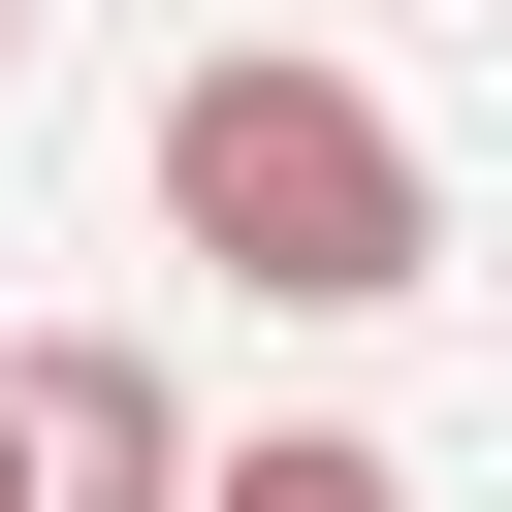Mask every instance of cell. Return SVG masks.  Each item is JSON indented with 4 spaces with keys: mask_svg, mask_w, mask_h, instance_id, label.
<instances>
[{
    "mask_svg": "<svg viewBox=\"0 0 512 512\" xmlns=\"http://www.w3.org/2000/svg\"><path fill=\"white\" fill-rule=\"evenodd\" d=\"M160 224H192L256 320H384V288H448V160H416L320 32H224V64L160 96Z\"/></svg>",
    "mask_w": 512,
    "mask_h": 512,
    "instance_id": "1",
    "label": "cell"
},
{
    "mask_svg": "<svg viewBox=\"0 0 512 512\" xmlns=\"http://www.w3.org/2000/svg\"><path fill=\"white\" fill-rule=\"evenodd\" d=\"M0 480H32V512H192L160 352H128V320H32V352H0Z\"/></svg>",
    "mask_w": 512,
    "mask_h": 512,
    "instance_id": "2",
    "label": "cell"
},
{
    "mask_svg": "<svg viewBox=\"0 0 512 512\" xmlns=\"http://www.w3.org/2000/svg\"><path fill=\"white\" fill-rule=\"evenodd\" d=\"M192 512H416V448H352V416H256V448H192Z\"/></svg>",
    "mask_w": 512,
    "mask_h": 512,
    "instance_id": "3",
    "label": "cell"
},
{
    "mask_svg": "<svg viewBox=\"0 0 512 512\" xmlns=\"http://www.w3.org/2000/svg\"><path fill=\"white\" fill-rule=\"evenodd\" d=\"M0 64H32V0H0Z\"/></svg>",
    "mask_w": 512,
    "mask_h": 512,
    "instance_id": "4",
    "label": "cell"
},
{
    "mask_svg": "<svg viewBox=\"0 0 512 512\" xmlns=\"http://www.w3.org/2000/svg\"><path fill=\"white\" fill-rule=\"evenodd\" d=\"M0 512H32V480H0Z\"/></svg>",
    "mask_w": 512,
    "mask_h": 512,
    "instance_id": "5",
    "label": "cell"
}]
</instances>
